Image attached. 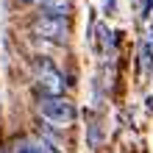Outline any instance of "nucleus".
<instances>
[{"label": "nucleus", "mask_w": 153, "mask_h": 153, "mask_svg": "<svg viewBox=\"0 0 153 153\" xmlns=\"http://www.w3.org/2000/svg\"><path fill=\"white\" fill-rule=\"evenodd\" d=\"M150 8H153V0H145L142 3V17H150Z\"/></svg>", "instance_id": "obj_8"}, {"label": "nucleus", "mask_w": 153, "mask_h": 153, "mask_svg": "<svg viewBox=\"0 0 153 153\" xmlns=\"http://www.w3.org/2000/svg\"><path fill=\"white\" fill-rule=\"evenodd\" d=\"M20 3H39V0H20Z\"/></svg>", "instance_id": "obj_9"}, {"label": "nucleus", "mask_w": 153, "mask_h": 153, "mask_svg": "<svg viewBox=\"0 0 153 153\" xmlns=\"http://www.w3.org/2000/svg\"><path fill=\"white\" fill-rule=\"evenodd\" d=\"M33 78L42 95H64V75L48 56H39L33 61Z\"/></svg>", "instance_id": "obj_3"}, {"label": "nucleus", "mask_w": 153, "mask_h": 153, "mask_svg": "<svg viewBox=\"0 0 153 153\" xmlns=\"http://www.w3.org/2000/svg\"><path fill=\"white\" fill-rule=\"evenodd\" d=\"M31 33L36 39H48V42H59L64 45L70 36V17H53V14H36L31 20Z\"/></svg>", "instance_id": "obj_2"}, {"label": "nucleus", "mask_w": 153, "mask_h": 153, "mask_svg": "<svg viewBox=\"0 0 153 153\" xmlns=\"http://www.w3.org/2000/svg\"><path fill=\"white\" fill-rule=\"evenodd\" d=\"M114 8H117V0H103V11L106 14H114Z\"/></svg>", "instance_id": "obj_7"}, {"label": "nucleus", "mask_w": 153, "mask_h": 153, "mask_svg": "<svg viewBox=\"0 0 153 153\" xmlns=\"http://www.w3.org/2000/svg\"><path fill=\"white\" fill-rule=\"evenodd\" d=\"M11 153H61V150L53 148L48 139H31V137H25V139H17L14 142Z\"/></svg>", "instance_id": "obj_4"}, {"label": "nucleus", "mask_w": 153, "mask_h": 153, "mask_svg": "<svg viewBox=\"0 0 153 153\" xmlns=\"http://www.w3.org/2000/svg\"><path fill=\"white\" fill-rule=\"evenodd\" d=\"M139 64H142V73H145V75L153 73V48H150V42L142 45V50H139Z\"/></svg>", "instance_id": "obj_6"}, {"label": "nucleus", "mask_w": 153, "mask_h": 153, "mask_svg": "<svg viewBox=\"0 0 153 153\" xmlns=\"http://www.w3.org/2000/svg\"><path fill=\"white\" fill-rule=\"evenodd\" d=\"M0 153H6V150H0Z\"/></svg>", "instance_id": "obj_10"}, {"label": "nucleus", "mask_w": 153, "mask_h": 153, "mask_svg": "<svg viewBox=\"0 0 153 153\" xmlns=\"http://www.w3.org/2000/svg\"><path fill=\"white\" fill-rule=\"evenodd\" d=\"M39 11L53 17H70L73 14V0H39Z\"/></svg>", "instance_id": "obj_5"}, {"label": "nucleus", "mask_w": 153, "mask_h": 153, "mask_svg": "<svg viewBox=\"0 0 153 153\" xmlns=\"http://www.w3.org/2000/svg\"><path fill=\"white\" fill-rule=\"evenodd\" d=\"M39 117L53 128H70L78 120V109L73 100H67L64 95H42L36 103Z\"/></svg>", "instance_id": "obj_1"}]
</instances>
